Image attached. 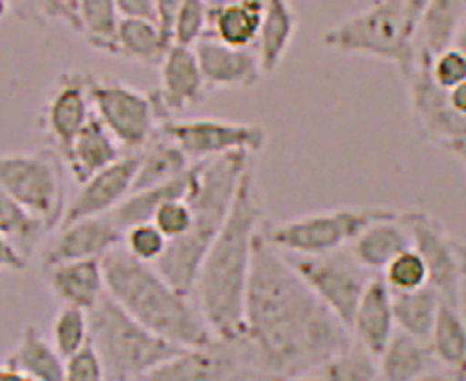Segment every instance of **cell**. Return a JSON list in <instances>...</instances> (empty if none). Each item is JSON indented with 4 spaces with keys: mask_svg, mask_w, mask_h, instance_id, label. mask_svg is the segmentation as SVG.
I'll list each match as a JSON object with an SVG mask.
<instances>
[{
    "mask_svg": "<svg viewBox=\"0 0 466 381\" xmlns=\"http://www.w3.org/2000/svg\"><path fill=\"white\" fill-rule=\"evenodd\" d=\"M464 16L466 0H429L416 26V63L431 65L434 55L451 46Z\"/></svg>",
    "mask_w": 466,
    "mask_h": 381,
    "instance_id": "obj_25",
    "label": "cell"
},
{
    "mask_svg": "<svg viewBox=\"0 0 466 381\" xmlns=\"http://www.w3.org/2000/svg\"><path fill=\"white\" fill-rule=\"evenodd\" d=\"M121 18H155V0H115Z\"/></svg>",
    "mask_w": 466,
    "mask_h": 381,
    "instance_id": "obj_46",
    "label": "cell"
},
{
    "mask_svg": "<svg viewBox=\"0 0 466 381\" xmlns=\"http://www.w3.org/2000/svg\"><path fill=\"white\" fill-rule=\"evenodd\" d=\"M159 68L161 86L159 91L151 93V99L159 125H163L165 121L173 119V113L187 111L191 106L203 103L208 85L201 75L193 46L171 45Z\"/></svg>",
    "mask_w": 466,
    "mask_h": 381,
    "instance_id": "obj_15",
    "label": "cell"
},
{
    "mask_svg": "<svg viewBox=\"0 0 466 381\" xmlns=\"http://www.w3.org/2000/svg\"><path fill=\"white\" fill-rule=\"evenodd\" d=\"M63 161L69 165V171L76 183L89 181L93 175L109 167L116 159L123 157L121 145L105 129V125L96 119L95 113L73 143L61 153Z\"/></svg>",
    "mask_w": 466,
    "mask_h": 381,
    "instance_id": "obj_23",
    "label": "cell"
},
{
    "mask_svg": "<svg viewBox=\"0 0 466 381\" xmlns=\"http://www.w3.org/2000/svg\"><path fill=\"white\" fill-rule=\"evenodd\" d=\"M91 76L79 73H66L61 83H56L53 95L46 103V131L51 133L58 151H65L73 143L83 126L93 116L89 96Z\"/></svg>",
    "mask_w": 466,
    "mask_h": 381,
    "instance_id": "obj_19",
    "label": "cell"
},
{
    "mask_svg": "<svg viewBox=\"0 0 466 381\" xmlns=\"http://www.w3.org/2000/svg\"><path fill=\"white\" fill-rule=\"evenodd\" d=\"M183 0H155V18H157L163 33L171 38L175 15H177ZM173 43V41H171Z\"/></svg>",
    "mask_w": 466,
    "mask_h": 381,
    "instance_id": "obj_47",
    "label": "cell"
},
{
    "mask_svg": "<svg viewBox=\"0 0 466 381\" xmlns=\"http://www.w3.org/2000/svg\"><path fill=\"white\" fill-rule=\"evenodd\" d=\"M382 279L392 293L416 291L429 286V269L414 247L402 251L382 269Z\"/></svg>",
    "mask_w": 466,
    "mask_h": 381,
    "instance_id": "obj_38",
    "label": "cell"
},
{
    "mask_svg": "<svg viewBox=\"0 0 466 381\" xmlns=\"http://www.w3.org/2000/svg\"><path fill=\"white\" fill-rule=\"evenodd\" d=\"M451 46L459 48V51L466 56V16L462 18V23H461V26H459V31H456L454 41H452Z\"/></svg>",
    "mask_w": 466,
    "mask_h": 381,
    "instance_id": "obj_51",
    "label": "cell"
},
{
    "mask_svg": "<svg viewBox=\"0 0 466 381\" xmlns=\"http://www.w3.org/2000/svg\"><path fill=\"white\" fill-rule=\"evenodd\" d=\"M441 297L431 286L416 291L392 293V314L398 331L429 344L436 316L441 309Z\"/></svg>",
    "mask_w": 466,
    "mask_h": 381,
    "instance_id": "obj_31",
    "label": "cell"
},
{
    "mask_svg": "<svg viewBox=\"0 0 466 381\" xmlns=\"http://www.w3.org/2000/svg\"><path fill=\"white\" fill-rule=\"evenodd\" d=\"M61 3H65V5H71V6H75V5H76V0H61Z\"/></svg>",
    "mask_w": 466,
    "mask_h": 381,
    "instance_id": "obj_55",
    "label": "cell"
},
{
    "mask_svg": "<svg viewBox=\"0 0 466 381\" xmlns=\"http://www.w3.org/2000/svg\"><path fill=\"white\" fill-rule=\"evenodd\" d=\"M254 171L239 183L228 221L213 239L198 273L191 296L213 337H231L244 331L246 289L254 246L264 221Z\"/></svg>",
    "mask_w": 466,
    "mask_h": 381,
    "instance_id": "obj_2",
    "label": "cell"
},
{
    "mask_svg": "<svg viewBox=\"0 0 466 381\" xmlns=\"http://www.w3.org/2000/svg\"><path fill=\"white\" fill-rule=\"evenodd\" d=\"M196 171L198 163H191V167L186 173H181L179 177H175L167 183L155 185V187L149 189L129 193L111 213H106V217H109L121 231L133 227V225L151 221L153 213L157 211L163 203L187 197L193 187V179H196Z\"/></svg>",
    "mask_w": 466,
    "mask_h": 381,
    "instance_id": "obj_27",
    "label": "cell"
},
{
    "mask_svg": "<svg viewBox=\"0 0 466 381\" xmlns=\"http://www.w3.org/2000/svg\"><path fill=\"white\" fill-rule=\"evenodd\" d=\"M298 31V16L289 0H264V16H261L258 33V58L264 75L276 73L289 51Z\"/></svg>",
    "mask_w": 466,
    "mask_h": 381,
    "instance_id": "obj_26",
    "label": "cell"
},
{
    "mask_svg": "<svg viewBox=\"0 0 466 381\" xmlns=\"http://www.w3.org/2000/svg\"><path fill=\"white\" fill-rule=\"evenodd\" d=\"M378 367L382 381H414L426 371L442 366L436 361L426 341L414 339L396 329L378 357Z\"/></svg>",
    "mask_w": 466,
    "mask_h": 381,
    "instance_id": "obj_29",
    "label": "cell"
},
{
    "mask_svg": "<svg viewBox=\"0 0 466 381\" xmlns=\"http://www.w3.org/2000/svg\"><path fill=\"white\" fill-rule=\"evenodd\" d=\"M141 381H269L248 336L211 337L208 344L181 349Z\"/></svg>",
    "mask_w": 466,
    "mask_h": 381,
    "instance_id": "obj_9",
    "label": "cell"
},
{
    "mask_svg": "<svg viewBox=\"0 0 466 381\" xmlns=\"http://www.w3.org/2000/svg\"><path fill=\"white\" fill-rule=\"evenodd\" d=\"M410 247V231L404 225L400 211H398L392 217L368 225L360 236L350 243L348 249L364 269L370 273H382L388 263Z\"/></svg>",
    "mask_w": 466,
    "mask_h": 381,
    "instance_id": "obj_24",
    "label": "cell"
},
{
    "mask_svg": "<svg viewBox=\"0 0 466 381\" xmlns=\"http://www.w3.org/2000/svg\"><path fill=\"white\" fill-rule=\"evenodd\" d=\"M13 6V16L28 25H46L51 21H63L75 31H79L75 6L61 0H8Z\"/></svg>",
    "mask_w": 466,
    "mask_h": 381,
    "instance_id": "obj_39",
    "label": "cell"
},
{
    "mask_svg": "<svg viewBox=\"0 0 466 381\" xmlns=\"http://www.w3.org/2000/svg\"><path fill=\"white\" fill-rule=\"evenodd\" d=\"M449 101H451V106L456 113L466 116V81H462L461 85H456L454 89L449 91Z\"/></svg>",
    "mask_w": 466,
    "mask_h": 381,
    "instance_id": "obj_48",
    "label": "cell"
},
{
    "mask_svg": "<svg viewBox=\"0 0 466 381\" xmlns=\"http://www.w3.org/2000/svg\"><path fill=\"white\" fill-rule=\"evenodd\" d=\"M171 45V38L163 33L157 21H151V18H121L115 33L111 55L159 66Z\"/></svg>",
    "mask_w": 466,
    "mask_h": 381,
    "instance_id": "obj_28",
    "label": "cell"
},
{
    "mask_svg": "<svg viewBox=\"0 0 466 381\" xmlns=\"http://www.w3.org/2000/svg\"><path fill=\"white\" fill-rule=\"evenodd\" d=\"M284 256L314 296L350 329L358 301L372 279V273L354 259L348 247L322 256Z\"/></svg>",
    "mask_w": 466,
    "mask_h": 381,
    "instance_id": "obj_10",
    "label": "cell"
},
{
    "mask_svg": "<svg viewBox=\"0 0 466 381\" xmlns=\"http://www.w3.org/2000/svg\"><path fill=\"white\" fill-rule=\"evenodd\" d=\"M244 334L269 381L319 374L354 339L261 231L246 289Z\"/></svg>",
    "mask_w": 466,
    "mask_h": 381,
    "instance_id": "obj_1",
    "label": "cell"
},
{
    "mask_svg": "<svg viewBox=\"0 0 466 381\" xmlns=\"http://www.w3.org/2000/svg\"><path fill=\"white\" fill-rule=\"evenodd\" d=\"M6 366L35 381H63L65 377V359L35 327L25 329Z\"/></svg>",
    "mask_w": 466,
    "mask_h": 381,
    "instance_id": "obj_32",
    "label": "cell"
},
{
    "mask_svg": "<svg viewBox=\"0 0 466 381\" xmlns=\"http://www.w3.org/2000/svg\"><path fill=\"white\" fill-rule=\"evenodd\" d=\"M0 185L18 207L51 231L65 215L63 157L51 149L0 155Z\"/></svg>",
    "mask_w": 466,
    "mask_h": 381,
    "instance_id": "obj_8",
    "label": "cell"
},
{
    "mask_svg": "<svg viewBox=\"0 0 466 381\" xmlns=\"http://www.w3.org/2000/svg\"><path fill=\"white\" fill-rule=\"evenodd\" d=\"M159 131L186 153L191 163L209 161L229 153L256 155L266 149L268 131L254 123L221 119H169Z\"/></svg>",
    "mask_w": 466,
    "mask_h": 381,
    "instance_id": "obj_13",
    "label": "cell"
},
{
    "mask_svg": "<svg viewBox=\"0 0 466 381\" xmlns=\"http://www.w3.org/2000/svg\"><path fill=\"white\" fill-rule=\"evenodd\" d=\"M0 233L18 241V247L25 253L45 233L43 225L18 207L3 185H0Z\"/></svg>",
    "mask_w": 466,
    "mask_h": 381,
    "instance_id": "obj_37",
    "label": "cell"
},
{
    "mask_svg": "<svg viewBox=\"0 0 466 381\" xmlns=\"http://www.w3.org/2000/svg\"><path fill=\"white\" fill-rule=\"evenodd\" d=\"M251 155L229 153L209 161H198L196 179L187 195L193 221L186 236L169 241L163 257L155 263L175 289L191 293L203 257L228 221L231 205L244 175L251 169Z\"/></svg>",
    "mask_w": 466,
    "mask_h": 381,
    "instance_id": "obj_4",
    "label": "cell"
},
{
    "mask_svg": "<svg viewBox=\"0 0 466 381\" xmlns=\"http://www.w3.org/2000/svg\"><path fill=\"white\" fill-rule=\"evenodd\" d=\"M86 316L89 341L101 359L106 381H141L186 349L155 336L106 293Z\"/></svg>",
    "mask_w": 466,
    "mask_h": 381,
    "instance_id": "obj_5",
    "label": "cell"
},
{
    "mask_svg": "<svg viewBox=\"0 0 466 381\" xmlns=\"http://www.w3.org/2000/svg\"><path fill=\"white\" fill-rule=\"evenodd\" d=\"M432 81L444 91L454 89L456 85L466 81V56L454 46H446L444 51L434 55L429 65Z\"/></svg>",
    "mask_w": 466,
    "mask_h": 381,
    "instance_id": "obj_43",
    "label": "cell"
},
{
    "mask_svg": "<svg viewBox=\"0 0 466 381\" xmlns=\"http://www.w3.org/2000/svg\"><path fill=\"white\" fill-rule=\"evenodd\" d=\"M191 221H193V211L187 199H171L167 203H163L151 217V223L169 241L186 236L191 227Z\"/></svg>",
    "mask_w": 466,
    "mask_h": 381,
    "instance_id": "obj_42",
    "label": "cell"
},
{
    "mask_svg": "<svg viewBox=\"0 0 466 381\" xmlns=\"http://www.w3.org/2000/svg\"><path fill=\"white\" fill-rule=\"evenodd\" d=\"M26 269V253L15 246L11 237L0 233V271H25Z\"/></svg>",
    "mask_w": 466,
    "mask_h": 381,
    "instance_id": "obj_45",
    "label": "cell"
},
{
    "mask_svg": "<svg viewBox=\"0 0 466 381\" xmlns=\"http://www.w3.org/2000/svg\"><path fill=\"white\" fill-rule=\"evenodd\" d=\"M394 331L392 291L382 276H372L356 306L350 334L372 356L380 357Z\"/></svg>",
    "mask_w": 466,
    "mask_h": 381,
    "instance_id": "obj_20",
    "label": "cell"
},
{
    "mask_svg": "<svg viewBox=\"0 0 466 381\" xmlns=\"http://www.w3.org/2000/svg\"><path fill=\"white\" fill-rule=\"evenodd\" d=\"M414 381H454V377L449 369L434 367L431 371H426V374H422L420 377H416Z\"/></svg>",
    "mask_w": 466,
    "mask_h": 381,
    "instance_id": "obj_49",
    "label": "cell"
},
{
    "mask_svg": "<svg viewBox=\"0 0 466 381\" xmlns=\"http://www.w3.org/2000/svg\"><path fill=\"white\" fill-rule=\"evenodd\" d=\"M121 243L123 231L106 215L65 223L43 253V267L65 261L103 259Z\"/></svg>",
    "mask_w": 466,
    "mask_h": 381,
    "instance_id": "obj_18",
    "label": "cell"
},
{
    "mask_svg": "<svg viewBox=\"0 0 466 381\" xmlns=\"http://www.w3.org/2000/svg\"><path fill=\"white\" fill-rule=\"evenodd\" d=\"M121 246L135 259L155 266V263L163 257L165 249H167L169 239L165 237L151 221H147V223H139V225H133L129 229H125Z\"/></svg>",
    "mask_w": 466,
    "mask_h": 381,
    "instance_id": "obj_40",
    "label": "cell"
},
{
    "mask_svg": "<svg viewBox=\"0 0 466 381\" xmlns=\"http://www.w3.org/2000/svg\"><path fill=\"white\" fill-rule=\"evenodd\" d=\"M137 165L139 153L123 155L109 167H105L93 175L89 181H85L79 195L69 205V209H65L63 225L111 213L131 193Z\"/></svg>",
    "mask_w": 466,
    "mask_h": 381,
    "instance_id": "obj_17",
    "label": "cell"
},
{
    "mask_svg": "<svg viewBox=\"0 0 466 381\" xmlns=\"http://www.w3.org/2000/svg\"><path fill=\"white\" fill-rule=\"evenodd\" d=\"M0 381H35V379L21 374V371H16L11 366H5L0 367Z\"/></svg>",
    "mask_w": 466,
    "mask_h": 381,
    "instance_id": "obj_50",
    "label": "cell"
},
{
    "mask_svg": "<svg viewBox=\"0 0 466 381\" xmlns=\"http://www.w3.org/2000/svg\"><path fill=\"white\" fill-rule=\"evenodd\" d=\"M89 344V316L75 306H63L53 324V346L63 359Z\"/></svg>",
    "mask_w": 466,
    "mask_h": 381,
    "instance_id": "obj_36",
    "label": "cell"
},
{
    "mask_svg": "<svg viewBox=\"0 0 466 381\" xmlns=\"http://www.w3.org/2000/svg\"><path fill=\"white\" fill-rule=\"evenodd\" d=\"M75 11L79 33L86 36L96 51L111 53L116 26L121 21L115 0H76Z\"/></svg>",
    "mask_w": 466,
    "mask_h": 381,
    "instance_id": "obj_34",
    "label": "cell"
},
{
    "mask_svg": "<svg viewBox=\"0 0 466 381\" xmlns=\"http://www.w3.org/2000/svg\"><path fill=\"white\" fill-rule=\"evenodd\" d=\"M6 16H13V6L8 0H0V21H5Z\"/></svg>",
    "mask_w": 466,
    "mask_h": 381,
    "instance_id": "obj_52",
    "label": "cell"
},
{
    "mask_svg": "<svg viewBox=\"0 0 466 381\" xmlns=\"http://www.w3.org/2000/svg\"><path fill=\"white\" fill-rule=\"evenodd\" d=\"M319 376L324 381H382L378 357L354 339L319 369Z\"/></svg>",
    "mask_w": 466,
    "mask_h": 381,
    "instance_id": "obj_35",
    "label": "cell"
},
{
    "mask_svg": "<svg viewBox=\"0 0 466 381\" xmlns=\"http://www.w3.org/2000/svg\"><path fill=\"white\" fill-rule=\"evenodd\" d=\"M208 0H183L175 15L171 41L173 45L193 46L208 33Z\"/></svg>",
    "mask_w": 466,
    "mask_h": 381,
    "instance_id": "obj_41",
    "label": "cell"
},
{
    "mask_svg": "<svg viewBox=\"0 0 466 381\" xmlns=\"http://www.w3.org/2000/svg\"><path fill=\"white\" fill-rule=\"evenodd\" d=\"M404 79L412 113L422 133L432 143L444 146L451 153L456 149H466V116L452 109L449 91L441 89L432 81L429 65L414 63L410 71L404 75Z\"/></svg>",
    "mask_w": 466,
    "mask_h": 381,
    "instance_id": "obj_14",
    "label": "cell"
},
{
    "mask_svg": "<svg viewBox=\"0 0 466 381\" xmlns=\"http://www.w3.org/2000/svg\"><path fill=\"white\" fill-rule=\"evenodd\" d=\"M193 51H196L208 89H254L264 76L258 53L251 48H236L211 36H203L193 45Z\"/></svg>",
    "mask_w": 466,
    "mask_h": 381,
    "instance_id": "obj_16",
    "label": "cell"
},
{
    "mask_svg": "<svg viewBox=\"0 0 466 381\" xmlns=\"http://www.w3.org/2000/svg\"><path fill=\"white\" fill-rule=\"evenodd\" d=\"M452 155H456V157L461 159V163H462V167H464V171H466V149H456Z\"/></svg>",
    "mask_w": 466,
    "mask_h": 381,
    "instance_id": "obj_54",
    "label": "cell"
},
{
    "mask_svg": "<svg viewBox=\"0 0 466 381\" xmlns=\"http://www.w3.org/2000/svg\"><path fill=\"white\" fill-rule=\"evenodd\" d=\"M208 33L206 36L236 46H256L264 0H208Z\"/></svg>",
    "mask_w": 466,
    "mask_h": 381,
    "instance_id": "obj_22",
    "label": "cell"
},
{
    "mask_svg": "<svg viewBox=\"0 0 466 381\" xmlns=\"http://www.w3.org/2000/svg\"><path fill=\"white\" fill-rule=\"evenodd\" d=\"M189 167L191 161L186 157V153L161 131H157L153 139L139 151V165L137 173H135L131 193L167 183L179 177Z\"/></svg>",
    "mask_w": 466,
    "mask_h": 381,
    "instance_id": "obj_30",
    "label": "cell"
},
{
    "mask_svg": "<svg viewBox=\"0 0 466 381\" xmlns=\"http://www.w3.org/2000/svg\"><path fill=\"white\" fill-rule=\"evenodd\" d=\"M106 296L155 336L179 347H198L213 337L191 293L175 289L151 263L135 259L123 246L103 257Z\"/></svg>",
    "mask_w": 466,
    "mask_h": 381,
    "instance_id": "obj_3",
    "label": "cell"
},
{
    "mask_svg": "<svg viewBox=\"0 0 466 381\" xmlns=\"http://www.w3.org/2000/svg\"><path fill=\"white\" fill-rule=\"evenodd\" d=\"M63 381H106L101 359L96 356L91 341L76 351V354L65 359Z\"/></svg>",
    "mask_w": 466,
    "mask_h": 381,
    "instance_id": "obj_44",
    "label": "cell"
},
{
    "mask_svg": "<svg viewBox=\"0 0 466 381\" xmlns=\"http://www.w3.org/2000/svg\"><path fill=\"white\" fill-rule=\"evenodd\" d=\"M46 286L63 301V306H75L89 311L99 301L105 289L103 259L65 261L43 267Z\"/></svg>",
    "mask_w": 466,
    "mask_h": 381,
    "instance_id": "obj_21",
    "label": "cell"
},
{
    "mask_svg": "<svg viewBox=\"0 0 466 381\" xmlns=\"http://www.w3.org/2000/svg\"><path fill=\"white\" fill-rule=\"evenodd\" d=\"M410 231L412 247L420 253L429 269V286L442 303L462 307V286L466 281V243L446 231L444 225L426 211H400Z\"/></svg>",
    "mask_w": 466,
    "mask_h": 381,
    "instance_id": "obj_11",
    "label": "cell"
},
{
    "mask_svg": "<svg viewBox=\"0 0 466 381\" xmlns=\"http://www.w3.org/2000/svg\"><path fill=\"white\" fill-rule=\"evenodd\" d=\"M388 207H339L261 227L269 246L291 256H322V253L350 247L360 233L372 225L396 215Z\"/></svg>",
    "mask_w": 466,
    "mask_h": 381,
    "instance_id": "obj_7",
    "label": "cell"
},
{
    "mask_svg": "<svg viewBox=\"0 0 466 381\" xmlns=\"http://www.w3.org/2000/svg\"><path fill=\"white\" fill-rule=\"evenodd\" d=\"M289 381H324V377L319 374H312V376H302V377H296V379H289Z\"/></svg>",
    "mask_w": 466,
    "mask_h": 381,
    "instance_id": "obj_53",
    "label": "cell"
},
{
    "mask_svg": "<svg viewBox=\"0 0 466 381\" xmlns=\"http://www.w3.org/2000/svg\"><path fill=\"white\" fill-rule=\"evenodd\" d=\"M416 26L419 16L410 0H374L364 11L329 26L322 43L336 53L392 63L404 76L416 63Z\"/></svg>",
    "mask_w": 466,
    "mask_h": 381,
    "instance_id": "obj_6",
    "label": "cell"
},
{
    "mask_svg": "<svg viewBox=\"0 0 466 381\" xmlns=\"http://www.w3.org/2000/svg\"><path fill=\"white\" fill-rule=\"evenodd\" d=\"M429 346L444 369L454 371L466 364V317L462 307L441 303Z\"/></svg>",
    "mask_w": 466,
    "mask_h": 381,
    "instance_id": "obj_33",
    "label": "cell"
},
{
    "mask_svg": "<svg viewBox=\"0 0 466 381\" xmlns=\"http://www.w3.org/2000/svg\"><path fill=\"white\" fill-rule=\"evenodd\" d=\"M89 96L95 116L115 136L121 149L139 153L159 131L151 95L119 81L89 79Z\"/></svg>",
    "mask_w": 466,
    "mask_h": 381,
    "instance_id": "obj_12",
    "label": "cell"
}]
</instances>
